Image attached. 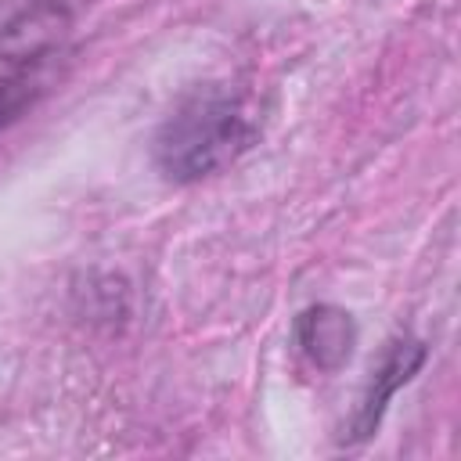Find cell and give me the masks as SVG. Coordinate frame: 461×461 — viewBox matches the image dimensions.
Returning a JSON list of instances; mask_svg holds the SVG:
<instances>
[{
  "mask_svg": "<svg viewBox=\"0 0 461 461\" xmlns=\"http://www.w3.org/2000/svg\"><path fill=\"white\" fill-rule=\"evenodd\" d=\"M252 137L256 126L245 101L230 90L209 86L166 119L155 140V162L169 180L191 184L234 162Z\"/></svg>",
  "mask_w": 461,
  "mask_h": 461,
  "instance_id": "6da1fadb",
  "label": "cell"
},
{
  "mask_svg": "<svg viewBox=\"0 0 461 461\" xmlns=\"http://www.w3.org/2000/svg\"><path fill=\"white\" fill-rule=\"evenodd\" d=\"M295 339H299L303 353L321 371H335V367H342L349 360L353 342H357V328H353L346 310H339V306H313V310H306L299 317Z\"/></svg>",
  "mask_w": 461,
  "mask_h": 461,
  "instance_id": "7a4b0ae2",
  "label": "cell"
},
{
  "mask_svg": "<svg viewBox=\"0 0 461 461\" xmlns=\"http://www.w3.org/2000/svg\"><path fill=\"white\" fill-rule=\"evenodd\" d=\"M421 360H425V346H421V342L403 339V342H393V346H389V353H385L382 367L375 371V378H371V385H367V396H364V403H360V414H357V425H353L357 436H371V432H375V425H378V418H382L389 396L421 367Z\"/></svg>",
  "mask_w": 461,
  "mask_h": 461,
  "instance_id": "3957f363",
  "label": "cell"
}]
</instances>
